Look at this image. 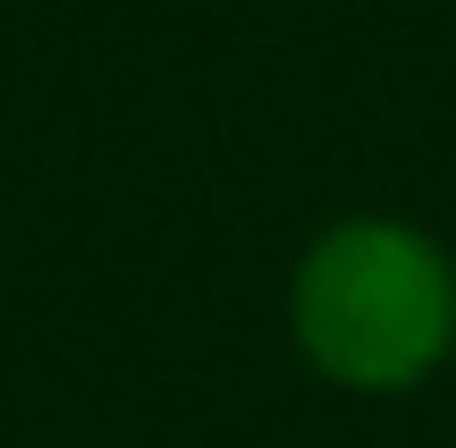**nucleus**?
I'll use <instances>...</instances> for the list:
<instances>
[{
  "instance_id": "nucleus-1",
  "label": "nucleus",
  "mask_w": 456,
  "mask_h": 448,
  "mask_svg": "<svg viewBox=\"0 0 456 448\" xmlns=\"http://www.w3.org/2000/svg\"><path fill=\"white\" fill-rule=\"evenodd\" d=\"M288 330L346 398H406L456 355V263L389 212L330 220L288 280Z\"/></svg>"
}]
</instances>
